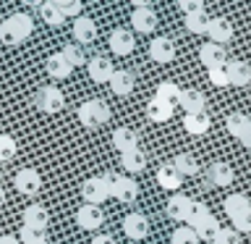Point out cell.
Masks as SVG:
<instances>
[{"label":"cell","mask_w":251,"mask_h":244,"mask_svg":"<svg viewBox=\"0 0 251 244\" xmlns=\"http://www.w3.org/2000/svg\"><path fill=\"white\" fill-rule=\"evenodd\" d=\"M31 31H34V21L29 13H13L0 24V39L5 45H21L31 37Z\"/></svg>","instance_id":"cell-1"},{"label":"cell","mask_w":251,"mask_h":244,"mask_svg":"<svg viewBox=\"0 0 251 244\" xmlns=\"http://www.w3.org/2000/svg\"><path fill=\"white\" fill-rule=\"evenodd\" d=\"M100 179H102V184L107 186L110 197H115L118 202L131 205V202L139 200V184L131 176H126V173H105V176H100Z\"/></svg>","instance_id":"cell-2"},{"label":"cell","mask_w":251,"mask_h":244,"mask_svg":"<svg viewBox=\"0 0 251 244\" xmlns=\"http://www.w3.org/2000/svg\"><path fill=\"white\" fill-rule=\"evenodd\" d=\"M78 121L86 129H100L110 121V108L102 100H86L78 105Z\"/></svg>","instance_id":"cell-3"},{"label":"cell","mask_w":251,"mask_h":244,"mask_svg":"<svg viewBox=\"0 0 251 244\" xmlns=\"http://www.w3.org/2000/svg\"><path fill=\"white\" fill-rule=\"evenodd\" d=\"M131 24L133 29L141 31V34H152L157 29V13L152 5H147L144 0H136L133 3V13H131Z\"/></svg>","instance_id":"cell-4"},{"label":"cell","mask_w":251,"mask_h":244,"mask_svg":"<svg viewBox=\"0 0 251 244\" xmlns=\"http://www.w3.org/2000/svg\"><path fill=\"white\" fill-rule=\"evenodd\" d=\"M34 105L42 110V113H58V110H63V105H66V97H63V92L58 90V87L50 84V87L37 90Z\"/></svg>","instance_id":"cell-5"},{"label":"cell","mask_w":251,"mask_h":244,"mask_svg":"<svg viewBox=\"0 0 251 244\" xmlns=\"http://www.w3.org/2000/svg\"><path fill=\"white\" fill-rule=\"evenodd\" d=\"M13 184H16V189H19V194L34 197L39 189H42V176H39L37 168H21L13 176Z\"/></svg>","instance_id":"cell-6"},{"label":"cell","mask_w":251,"mask_h":244,"mask_svg":"<svg viewBox=\"0 0 251 244\" xmlns=\"http://www.w3.org/2000/svg\"><path fill=\"white\" fill-rule=\"evenodd\" d=\"M102 223H105V213L97 205H81L76 210V226L84 231H97Z\"/></svg>","instance_id":"cell-7"},{"label":"cell","mask_w":251,"mask_h":244,"mask_svg":"<svg viewBox=\"0 0 251 244\" xmlns=\"http://www.w3.org/2000/svg\"><path fill=\"white\" fill-rule=\"evenodd\" d=\"M191 208H194V200L188 194H170L168 200V208H165V213H168V218L173 220H180V223H188V215H191Z\"/></svg>","instance_id":"cell-8"},{"label":"cell","mask_w":251,"mask_h":244,"mask_svg":"<svg viewBox=\"0 0 251 244\" xmlns=\"http://www.w3.org/2000/svg\"><path fill=\"white\" fill-rule=\"evenodd\" d=\"M81 197H84V205H97L100 208V205L110 197V192H107V186L102 184L100 176H92L81 184Z\"/></svg>","instance_id":"cell-9"},{"label":"cell","mask_w":251,"mask_h":244,"mask_svg":"<svg viewBox=\"0 0 251 244\" xmlns=\"http://www.w3.org/2000/svg\"><path fill=\"white\" fill-rule=\"evenodd\" d=\"M86 71H89L92 82H97V84H110V76L115 74L113 63H110L105 55H94V58L86 61Z\"/></svg>","instance_id":"cell-10"},{"label":"cell","mask_w":251,"mask_h":244,"mask_svg":"<svg viewBox=\"0 0 251 244\" xmlns=\"http://www.w3.org/2000/svg\"><path fill=\"white\" fill-rule=\"evenodd\" d=\"M133 47H136V39H133L131 31H126L123 27H118V29L110 31V50H113L115 55L126 58V55L133 53Z\"/></svg>","instance_id":"cell-11"},{"label":"cell","mask_w":251,"mask_h":244,"mask_svg":"<svg viewBox=\"0 0 251 244\" xmlns=\"http://www.w3.org/2000/svg\"><path fill=\"white\" fill-rule=\"evenodd\" d=\"M74 39L78 47L89 45L97 39V24H94L89 16H78V19H74Z\"/></svg>","instance_id":"cell-12"},{"label":"cell","mask_w":251,"mask_h":244,"mask_svg":"<svg viewBox=\"0 0 251 244\" xmlns=\"http://www.w3.org/2000/svg\"><path fill=\"white\" fill-rule=\"evenodd\" d=\"M209 39L215 45H223V42H230L233 39V24L225 19V16H217V19H209V29H207Z\"/></svg>","instance_id":"cell-13"},{"label":"cell","mask_w":251,"mask_h":244,"mask_svg":"<svg viewBox=\"0 0 251 244\" xmlns=\"http://www.w3.org/2000/svg\"><path fill=\"white\" fill-rule=\"evenodd\" d=\"M199 61L209 68H217V66H225V47L223 45H215V42H204L199 47Z\"/></svg>","instance_id":"cell-14"},{"label":"cell","mask_w":251,"mask_h":244,"mask_svg":"<svg viewBox=\"0 0 251 244\" xmlns=\"http://www.w3.org/2000/svg\"><path fill=\"white\" fill-rule=\"evenodd\" d=\"M149 58L157 61V63H170L176 58V45H173V39L168 37H157L149 42Z\"/></svg>","instance_id":"cell-15"},{"label":"cell","mask_w":251,"mask_h":244,"mask_svg":"<svg viewBox=\"0 0 251 244\" xmlns=\"http://www.w3.org/2000/svg\"><path fill=\"white\" fill-rule=\"evenodd\" d=\"M123 231L128 239H144L149 234V220L141 215V213H128L123 218Z\"/></svg>","instance_id":"cell-16"},{"label":"cell","mask_w":251,"mask_h":244,"mask_svg":"<svg viewBox=\"0 0 251 244\" xmlns=\"http://www.w3.org/2000/svg\"><path fill=\"white\" fill-rule=\"evenodd\" d=\"M225 71H227L230 84H235V87H246L251 82V66L241 58H233L230 63H225Z\"/></svg>","instance_id":"cell-17"},{"label":"cell","mask_w":251,"mask_h":244,"mask_svg":"<svg viewBox=\"0 0 251 244\" xmlns=\"http://www.w3.org/2000/svg\"><path fill=\"white\" fill-rule=\"evenodd\" d=\"M133 84H136V79H133V74L126 68H118L115 74L110 76V90H113L118 97H128L133 92Z\"/></svg>","instance_id":"cell-18"},{"label":"cell","mask_w":251,"mask_h":244,"mask_svg":"<svg viewBox=\"0 0 251 244\" xmlns=\"http://www.w3.org/2000/svg\"><path fill=\"white\" fill-rule=\"evenodd\" d=\"M157 184L162 189H170V192L176 194L180 189V184H183V176L173 168V163H162L160 168H157Z\"/></svg>","instance_id":"cell-19"},{"label":"cell","mask_w":251,"mask_h":244,"mask_svg":"<svg viewBox=\"0 0 251 244\" xmlns=\"http://www.w3.org/2000/svg\"><path fill=\"white\" fill-rule=\"evenodd\" d=\"M215 186H230L233 184V179H235V171H233V165L230 163H225V160H217V163H212L209 165V176H207Z\"/></svg>","instance_id":"cell-20"},{"label":"cell","mask_w":251,"mask_h":244,"mask_svg":"<svg viewBox=\"0 0 251 244\" xmlns=\"http://www.w3.org/2000/svg\"><path fill=\"white\" fill-rule=\"evenodd\" d=\"M113 147L121 150V155L128 152V150H136L139 147V134L133 129H128V126H118L113 131Z\"/></svg>","instance_id":"cell-21"},{"label":"cell","mask_w":251,"mask_h":244,"mask_svg":"<svg viewBox=\"0 0 251 244\" xmlns=\"http://www.w3.org/2000/svg\"><path fill=\"white\" fill-rule=\"evenodd\" d=\"M45 71H47L52 79H58V82H63V79H68L71 74H74L71 63L63 58V53H52L50 58H47V63H45Z\"/></svg>","instance_id":"cell-22"},{"label":"cell","mask_w":251,"mask_h":244,"mask_svg":"<svg viewBox=\"0 0 251 244\" xmlns=\"http://www.w3.org/2000/svg\"><path fill=\"white\" fill-rule=\"evenodd\" d=\"M178 105L186 110V113H204V105H207V100H204V94L199 90H180V100Z\"/></svg>","instance_id":"cell-23"},{"label":"cell","mask_w":251,"mask_h":244,"mask_svg":"<svg viewBox=\"0 0 251 244\" xmlns=\"http://www.w3.org/2000/svg\"><path fill=\"white\" fill-rule=\"evenodd\" d=\"M209 126H212V121H209V113H207V110H204V113H186V116H183V129H186L188 134H194V137L207 134Z\"/></svg>","instance_id":"cell-24"},{"label":"cell","mask_w":251,"mask_h":244,"mask_svg":"<svg viewBox=\"0 0 251 244\" xmlns=\"http://www.w3.org/2000/svg\"><path fill=\"white\" fill-rule=\"evenodd\" d=\"M121 168H126V173H141L147 168V155L144 150H128L121 155Z\"/></svg>","instance_id":"cell-25"},{"label":"cell","mask_w":251,"mask_h":244,"mask_svg":"<svg viewBox=\"0 0 251 244\" xmlns=\"http://www.w3.org/2000/svg\"><path fill=\"white\" fill-rule=\"evenodd\" d=\"M173 105H168V102H162V100H149L147 102V118L149 121H154V123H165V121H170L173 118Z\"/></svg>","instance_id":"cell-26"},{"label":"cell","mask_w":251,"mask_h":244,"mask_svg":"<svg viewBox=\"0 0 251 244\" xmlns=\"http://www.w3.org/2000/svg\"><path fill=\"white\" fill-rule=\"evenodd\" d=\"M50 223V215L42 205H29L24 208V226H31V228H47Z\"/></svg>","instance_id":"cell-27"},{"label":"cell","mask_w":251,"mask_h":244,"mask_svg":"<svg viewBox=\"0 0 251 244\" xmlns=\"http://www.w3.org/2000/svg\"><path fill=\"white\" fill-rule=\"evenodd\" d=\"M173 168H176L180 176H196V173H199V160H196L194 155H188V152H180V155H176L173 157Z\"/></svg>","instance_id":"cell-28"},{"label":"cell","mask_w":251,"mask_h":244,"mask_svg":"<svg viewBox=\"0 0 251 244\" xmlns=\"http://www.w3.org/2000/svg\"><path fill=\"white\" fill-rule=\"evenodd\" d=\"M191 228H194V234H196V239H215V234L220 231V223H217V218L209 215L207 218H201V220H196V223H191Z\"/></svg>","instance_id":"cell-29"},{"label":"cell","mask_w":251,"mask_h":244,"mask_svg":"<svg viewBox=\"0 0 251 244\" xmlns=\"http://www.w3.org/2000/svg\"><path fill=\"white\" fill-rule=\"evenodd\" d=\"M223 208H225V213L230 215V220L235 218V215H241V213H246V210H251V202H249V197L246 194H227L225 197V202H223Z\"/></svg>","instance_id":"cell-30"},{"label":"cell","mask_w":251,"mask_h":244,"mask_svg":"<svg viewBox=\"0 0 251 244\" xmlns=\"http://www.w3.org/2000/svg\"><path fill=\"white\" fill-rule=\"evenodd\" d=\"M154 97L176 108L178 100H180V87L176 82H170V79H168V82H160V84H157V94H154Z\"/></svg>","instance_id":"cell-31"},{"label":"cell","mask_w":251,"mask_h":244,"mask_svg":"<svg viewBox=\"0 0 251 244\" xmlns=\"http://www.w3.org/2000/svg\"><path fill=\"white\" fill-rule=\"evenodd\" d=\"M39 16H42V21L50 24V27H60V24L66 21V16L60 13V8H58L55 0H47V3L39 5Z\"/></svg>","instance_id":"cell-32"},{"label":"cell","mask_w":251,"mask_h":244,"mask_svg":"<svg viewBox=\"0 0 251 244\" xmlns=\"http://www.w3.org/2000/svg\"><path fill=\"white\" fill-rule=\"evenodd\" d=\"M225 126H227V131H230L233 137L238 139L241 134H243V131H246L249 126H251V118H249L246 113H230V116L225 118Z\"/></svg>","instance_id":"cell-33"},{"label":"cell","mask_w":251,"mask_h":244,"mask_svg":"<svg viewBox=\"0 0 251 244\" xmlns=\"http://www.w3.org/2000/svg\"><path fill=\"white\" fill-rule=\"evenodd\" d=\"M186 29L191 31V34H207V29H209V16L207 11L204 13H196V16H186Z\"/></svg>","instance_id":"cell-34"},{"label":"cell","mask_w":251,"mask_h":244,"mask_svg":"<svg viewBox=\"0 0 251 244\" xmlns=\"http://www.w3.org/2000/svg\"><path fill=\"white\" fill-rule=\"evenodd\" d=\"M16 139L11 137V134H0V163H8L16 157Z\"/></svg>","instance_id":"cell-35"},{"label":"cell","mask_w":251,"mask_h":244,"mask_svg":"<svg viewBox=\"0 0 251 244\" xmlns=\"http://www.w3.org/2000/svg\"><path fill=\"white\" fill-rule=\"evenodd\" d=\"M60 53H63V58L71 63V68L84 66V63H86V58H84V47H78V45H66Z\"/></svg>","instance_id":"cell-36"},{"label":"cell","mask_w":251,"mask_h":244,"mask_svg":"<svg viewBox=\"0 0 251 244\" xmlns=\"http://www.w3.org/2000/svg\"><path fill=\"white\" fill-rule=\"evenodd\" d=\"M212 244H241V234L230 226H220V231L215 234Z\"/></svg>","instance_id":"cell-37"},{"label":"cell","mask_w":251,"mask_h":244,"mask_svg":"<svg viewBox=\"0 0 251 244\" xmlns=\"http://www.w3.org/2000/svg\"><path fill=\"white\" fill-rule=\"evenodd\" d=\"M42 242H47L45 228H31V226L21 228V244H42Z\"/></svg>","instance_id":"cell-38"},{"label":"cell","mask_w":251,"mask_h":244,"mask_svg":"<svg viewBox=\"0 0 251 244\" xmlns=\"http://www.w3.org/2000/svg\"><path fill=\"white\" fill-rule=\"evenodd\" d=\"M199 239H196V234H194V228L191 226H180L173 231V244H196Z\"/></svg>","instance_id":"cell-39"},{"label":"cell","mask_w":251,"mask_h":244,"mask_svg":"<svg viewBox=\"0 0 251 244\" xmlns=\"http://www.w3.org/2000/svg\"><path fill=\"white\" fill-rule=\"evenodd\" d=\"M55 3H58L63 16H74V19L81 16V3H78V0H55Z\"/></svg>","instance_id":"cell-40"},{"label":"cell","mask_w":251,"mask_h":244,"mask_svg":"<svg viewBox=\"0 0 251 244\" xmlns=\"http://www.w3.org/2000/svg\"><path fill=\"white\" fill-rule=\"evenodd\" d=\"M207 76H209V82L215 84V87H227V84H230V79H227V71H225V66L209 68V71H207Z\"/></svg>","instance_id":"cell-41"},{"label":"cell","mask_w":251,"mask_h":244,"mask_svg":"<svg viewBox=\"0 0 251 244\" xmlns=\"http://www.w3.org/2000/svg\"><path fill=\"white\" fill-rule=\"evenodd\" d=\"M230 223H233V228H235L238 234H251V210L241 213V215H235Z\"/></svg>","instance_id":"cell-42"},{"label":"cell","mask_w":251,"mask_h":244,"mask_svg":"<svg viewBox=\"0 0 251 244\" xmlns=\"http://www.w3.org/2000/svg\"><path fill=\"white\" fill-rule=\"evenodd\" d=\"M178 8H180V13H183V16H196V13H204V3H201V0H180Z\"/></svg>","instance_id":"cell-43"},{"label":"cell","mask_w":251,"mask_h":244,"mask_svg":"<svg viewBox=\"0 0 251 244\" xmlns=\"http://www.w3.org/2000/svg\"><path fill=\"white\" fill-rule=\"evenodd\" d=\"M209 215V208L204 202H199V200H194V208H191V215H188V226L191 223H196V220H201V218H207Z\"/></svg>","instance_id":"cell-44"},{"label":"cell","mask_w":251,"mask_h":244,"mask_svg":"<svg viewBox=\"0 0 251 244\" xmlns=\"http://www.w3.org/2000/svg\"><path fill=\"white\" fill-rule=\"evenodd\" d=\"M89 244H115V239H113L110 234H97Z\"/></svg>","instance_id":"cell-45"},{"label":"cell","mask_w":251,"mask_h":244,"mask_svg":"<svg viewBox=\"0 0 251 244\" xmlns=\"http://www.w3.org/2000/svg\"><path fill=\"white\" fill-rule=\"evenodd\" d=\"M238 142H241L243 147H249V150H251V126H249V129H246V131H243L241 137H238Z\"/></svg>","instance_id":"cell-46"},{"label":"cell","mask_w":251,"mask_h":244,"mask_svg":"<svg viewBox=\"0 0 251 244\" xmlns=\"http://www.w3.org/2000/svg\"><path fill=\"white\" fill-rule=\"evenodd\" d=\"M0 244H21V242L16 239V236H8L5 234V236H0Z\"/></svg>","instance_id":"cell-47"},{"label":"cell","mask_w":251,"mask_h":244,"mask_svg":"<svg viewBox=\"0 0 251 244\" xmlns=\"http://www.w3.org/2000/svg\"><path fill=\"white\" fill-rule=\"evenodd\" d=\"M5 205V192H3V186H0V208Z\"/></svg>","instance_id":"cell-48"},{"label":"cell","mask_w":251,"mask_h":244,"mask_svg":"<svg viewBox=\"0 0 251 244\" xmlns=\"http://www.w3.org/2000/svg\"><path fill=\"white\" fill-rule=\"evenodd\" d=\"M42 244H50V242H42Z\"/></svg>","instance_id":"cell-49"},{"label":"cell","mask_w":251,"mask_h":244,"mask_svg":"<svg viewBox=\"0 0 251 244\" xmlns=\"http://www.w3.org/2000/svg\"><path fill=\"white\" fill-rule=\"evenodd\" d=\"M196 244H201V242H196Z\"/></svg>","instance_id":"cell-50"}]
</instances>
